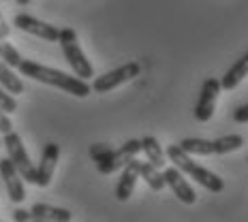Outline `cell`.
<instances>
[{"label": "cell", "instance_id": "d6986e66", "mask_svg": "<svg viewBox=\"0 0 248 222\" xmlns=\"http://www.w3.org/2000/svg\"><path fill=\"white\" fill-rule=\"evenodd\" d=\"M240 148H244V137L242 135H225L214 141V154H229Z\"/></svg>", "mask_w": 248, "mask_h": 222}, {"label": "cell", "instance_id": "f1b7e54d", "mask_svg": "<svg viewBox=\"0 0 248 222\" xmlns=\"http://www.w3.org/2000/svg\"><path fill=\"white\" fill-rule=\"evenodd\" d=\"M4 2H7V0H4Z\"/></svg>", "mask_w": 248, "mask_h": 222}, {"label": "cell", "instance_id": "30bf717a", "mask_svg": "<svg viewBox=\"0 0 248 222\" xmlns=\"http://www.w3.org/2000/svg\"><path fill=\"white\" fill-rule=\"evenodd\" d=\"M163 178H165V184L169 186V188L173 190V194L178 197L182 203L186 205H193L195 201H197V194H195L193 186L184 179V173L180 171L178 167H165L163 169Z\"/></svg>", "mask_w": 248, "mask_h": 222}, {"label": "cell", "instance_id": "8992f818", "mask_svg": "<svg viewBox=\"0 0 248 222\" xmlns=\"http://www.w3.org/2000/svg\"><path fill=\"white\" fill-rule=\"evenodd\" d=\"M139 152H141V141H139V139H128L124 146H120L118 149H113L111 156L107 158V161L96 163V169H99V173H103V175L122 171V169L126 167V164L131 163Z\"/></svg>", "mask_w": 248, "mask_h": 222}, {"label": "cell", "instance_id": "cb8c5ba5", "mask_svg": "<svg viewBox=\"0 0 248 222\" xmlns=\"http://www.w3.org/2000/svg\"><path fill=\"white\" fill-rule=\"evenodd\" d=\"M13 220H15V222H30V220H34V218H32V211L17 207V209L13 211Z\"/></svg>", "mask_w": 248, "mask_h": 222}, {"label": "cell", "instance_id": "2e32d148", "mask_svg": "<svg viewBox=\"0 0 248 222\" xmlns=\"http://www.w3.org/2000/svg\"><path fill=\"white\" fill-rule=\"evenodd\" d=\"M139 178L146 179V184L154 190V192H161L165 186H167V184H165V178H163V169L154 167L150 161L139 164Z\"/></svg>", "mask_w": 248, "mask_h": 222}, {"label": "cell", "instance_id": "7a4b0ae2", "mask_svg": "<svg viewBox=\"0 0 248 222\" xmlns=\"http://www.w3.org/2000/svg\"><path fill=\"white\" fill-rule=\"evenodd\" d=\"M167 158L182 173L190 175V179H195L197 184L203 186L205 190H210V192H223V188H225L223 179H220L216 173H212L205 167H201V164L195 163L193 158H190V154H186L184 149L180 148V143L178 146H167Z\"/></svg>", "mask_w": 248, "mask_h": 222}, {"label": "cell", "instance_id": "4fadbf2b", "mask_svg": "<svg viewBox=\"0 0 248 222\" xmlns=\"http://www.w3.org/2000/svg\"><path fill=\"white\" fill-rule=\"evenodd\" d=\"M246 77H248V51L240 60H235V64L227 71L225 77L220 79V86H223V90H235Z\"/></svg>", "mask_w": 248, "mask_h": 222}, {"label": "cell", "instance_id": "277c9868", "mask_svg": "<svg viewBox=\"0 0 248 222\" xmlns=\"http://www.w3.org/2000/svg\"><path fill=\"white\" fill-rule=\"evenodd\" d=\"M2 146L7 148V156L13 161V164L17 167V171L22 173V178L26 182L37 186V167H34L32 161H30L28 152H26V148H24L22 137H19L15 131L7 133L2 139Z\"/></svg>", "mask_w": 248, "mask_h": 222}, {"label": "cell", "instance_id": "ac0fdd59", "mask_svg": "<svg viewBox=\"0 0 248 222\" xmlns=\"http://www.w3.org/2000/svg\"><path fill=\"white\" fill-rule=\"evenodd\" d=\"M180 148L190 156H210V154H214V141H208V139H197V137L182 139Z\"/></svg>", "mask_w": 248, "mask_h": 222}, {"label": "cell", "instance_id": "d4e9b609", "mask_svg": "<svg viewBox=\"0 0 248 222\" xmlns=\"http://www.w3.org/2000/svg\"><path fill=\"white\" fill-rule=\"evenodd\" d=\"M233 120L237 124H248V105H242L233 111Z\"/></svg>", "mask_w": 248, "mask_h": 222}, {"label": "cell", "instance_id": "44dd1931", "mask_svg": "<svg viewBox=\"0 0 248 222\" xmlns=\"http://www.w3.org/2000/svg\"><path fill=\"white\" fill-rule=\"evenodd\" d=\"M111 152H113V148L107 146V143H92V146H90V158L94 163L107 161V158L111 156Z\"/></svg>", "mask_w": 248, "mask_h": 222}, {"label": "cell", "instance_id": "5b68a950", "mask_svg": "<svg viewBox=\"0 0 248 222\" xmlns=\"http://www.w3.org/2000/svg\"><path fill=\"white\" fill-rule=\"evenodd\" d=\"M139 75V64L137 62H126V64L118 66V69L109 71V73L94 77L92 81V92H99V94H105V92H111L116 88H120L122 84H128Z\"/></svg>", "mask_w": 248, "mask_h": 222}, {"label": "cell", "instance_id": "3957f363", "mask_svg": "<svg viewBox=\"0 0 248 222\" xmlns=\"http://www.w3.org/2000/svg\"><path fill=\"white\" fill-rule=\"evenodd\" d=\"M58 43H60L64 60L71 64V69H73V73L77 77H81V79H90V77H94V69H92V64L88 62L86 54L81 51L79 43H77V32L73 28H62Z\"/></svg>", "mask_w": 248, "mask_h": 222}, {"label": "cell", "instance_id": "6da1fadb", "mask_svg": "<svg viewBox=\"0 0 248 222\" xmlns=\"http://www.w3.org/2000/svg\"><path fill=\"white\" fill-rule=\"evenodd\" d=\"M17 69L24 77H30V79L54 86V88H60L66 94H73L77 99H86L92 92V86H88L86 79H81V77H71L58 69H49V66L39 64V62H34V60H22V64H19Z\"/></svg>", "mask_w": 248, "mask_h": 222}, {"label": "cell", "instance_id": "52a82bcc", "mask_svg": "<svg viewBox=\"0 0 248 222\" xmlns=\"http://www.w3.org/2000/svg\"><path fill=\"white\" fill-rule=\"evenodd\" d=\"M220 90H223V86H220V81L214 79V77H208V79L203 81L201 92H199V101H197V105H195V120L197 122L212 120V116H214V111H216V101H218V96H220Z\"/></svg>", "mask_w": 248, "mask_h": 222}, {"label": "cell", "instance_id": "5bb4252c", "mask_svg": "<svg viewBox=\"0 0 248 222\" xmlns=\"http://www.w3.org/2000/svg\"><path fill=\"white\" fill-rule=\"evenodd\" d=\"M30 211H32V218L39 222H69L73 218V214L69 209L51 207V205H45V203H37Z\"/></svg>", "mask_w": 248, "mask_h": 222}, {"label": "cell", "instance_id": "8fae6325", "mask_svg": "<svg viewBox=\"0 0 248 222\" xmlns=\"http://www.w3.org/2000/svg\"><path fill=\"white\" fill-rule=\"evenodd\" d=\"M58 158H60V146L58 143H47V146L43 148V152H41V163L37 167V186L47 188L51 184Z\"/></svg>", "mask_w": 248, "mask_h": 222}, {"label": "cell", "instance_id": "484cf974", "mask_svg": "<svg viewBox=\"0 0 248 222\" xmlns=\"http://www.w3.org/2000/svg\"><path fill=\"white\" fill-rule=\"evenodd\" d=\"M9 34H11V26L7 24V19L0 13V39H9Z\"/></svg>", "mask_w": 248, "mask_h": 222}, {"label": "cell", "instance_id": "7c38bea8", "mask_svg": "<svg viewBox=\"0 0 248 222\" xmlns=\"http://www.w3.org/2000/svg\"><path fill=\"white\" fill-rule=\"evenodd\" d=\"M139 164H141V161L133 158V161L122 169V175L116 184V199L122 201V203L133 197V190H135V184L139 179Z\"/></svg>", "mask_w": 248, "mask_h": 222}, {"label": "cell", "instance_id": "ba28073f", "mask_svg": "<svg viewBox=\"0 0 248 222\" xmlns=\"http://www.w3.org/2000/svg\"><path fill=\"white\" fill-rule=\"evenodd\" d=\"M13 26H17L19 30L32 34V37L47 41V43H58V39H60V28H56V26H51L47 22H41V19L32 17V15H28V13L15 15Z\"/></svg>", "mask_w": 248, "mask_h": 222}, {"label": "cell", "instance_id": "9c48e42d", "mask_svg": "<svg viewBox=\"0 0 248 222\" xmlns=\"http://www.w3.org/2000/svg\"><path fill=\"white\" fill-rule=\"evenodd\" d=\"M0 175H2V182H4V186H7L9 199H11L13 203H22V201L26 199L24 178H22V173L17 171V167H15L9 156L0 161Z\"/></svg>", "mask_w": 248, "mask_h": 222}, {"label": "cell", "instance_id": "83f0119b", "mask_svg": "<svg viewBox=\"0 0 248 222\" xmlns=\"http://www.w3.org/2000/svg\"><path fill=\"white\" fill-rule=\"evenodd\" d=\"M0 146H2V141H0Z\"/></svg>", "mask_w": 248, "mask_h": 222}, {"label": "cell", "instance_id": "ffe728a7", "mask_svg": "<svg viewBox=\"0 0 248 222\" xmlns=\"http://www.w3.org/2000/svg\"><path fill=\"white\" fill-rule=\"evenodd\" d=\"M0 60H4L9 66H13V69H17L24 58L19 56V51L15 49L11 43H7V39H0Z\"/></svg>", "mask_w": 248, "mask_h": 222}, {"label": "cell", "instance_id": "9a60e30c", "mask_svg": "<svg viewBox=\"0 0 248 222\" xmlns=\"http://www.w3.org/2000/svg\"><path fill=\"white\" fill-rule=\"evenodd\" d=\"M141 152L146 154V158L154 164V167H158V169L167 167V152L163 149V146L158 143L156 137H150V135L143 137L141 139Z\"/></svg>", "mask_w": 248, "mask_h": 222}, {"label": "cell", "instance_id": "e0dca14e", "mask_svg": "<svg viewBox=\"0 0 248 222\" xmlns=\"http://www.w3.org/2000/svg\"><path fill=\"white\" fill-rule=\"evenodd\" d=\"M0 86H2L7 92H11L13 96H17L24 92V81L15 75L13 66H9L4 60H0Z\"/></svg>", "mask_w": 248, "mask_h": 222}, {"label": "cell", "instance_id": "4316f807", "mask_svg": "<svg viewBox=\"0 0 248 222\" xmlns=\"http://www.w3.org/2000/svg\"><path fill=\"white\" fill-rule=\"evenodd\" d=\"M15 2H17L19 7H26V4H30V0H15Z\"/></svg>", "mask_w": 248, "mask_h": 222}, {"label": "cell", "instance_id": "603a6c76", "mask_svg": "<svg viewBox=\"0 0 248 222\" xmlns=\"http://www.w3.org/2000/svg\"><path fill=\"white\" fill-rule=\"evenodd\" d=\"M11 131H13L11 118H9V113H7V111L0 109V133H2V135H7V133H11Z\"/></svg>", "mask_w": 248, "mask_h": 222}, {"label": "cell", "instance_id": "7402d4cb", "mask_svg": "<svg viewBox=\"0 0 248 222\" xmlns=\"http://www.w3.org/2000/svg\"><path fill=\"white\" fill-rule=\"evenodd\" d=\"M0 109L7 111V113H15L17 111V101L11 92H7L2 86H0Z\"/></svg>", "mask_w": 248, "mask_h": 222}]
</instances>
